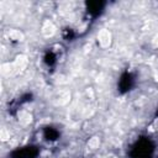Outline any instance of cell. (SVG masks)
<instances>
[{"mask_svg": "<svg viewBox=\"0 0 158 158\" xmlns=\"http://www.w3.org/2000/svg\"><path fill=\"white\" fill-rule=\"evenodd\" d=\"M96 40H98V43L101 48H106L111 44V41H112V36L111 33L106 30V28H102L98 32L96 35Z\"/></svg>", "mask_w": 158, "mask_h": 158, "instance_id": "6da1fadb", "label": "cell"}, {"mask_svg": "<svg viewBox=\"0 0 158 158\" xmlns=\"http://www.w3.org/2000/svg\"><path fill=\"white\" fill-rule=\"evenodd\" d=\"M9 37H10L11 41H17V42H21V41L23 40V35H22V32H20L19 30H10Z\"/></svg>", "mask_w": 158, "mask_h": 158, "instance_id": "7a4b0ae2", "label": "cell"}, {"mask_svg": "<svg viewBox=\"0 0 158 158\" xmlns=\"http://www.w3.org/2000/svg\"><path fill=\"white\" fill-rule=\"evenodd\" d=\"M99 144H100V139H99L98 137H91V138L89 139V142H88V147H89L90 149H96V148H99Z\"/></svg>", "mask_w": 158, "mask_h": 158, "instance_id": "3957f363", "label": "cell"}, {"mask_svg": "<svg viewBox=\"0 0 158 158\" xmlns=\"http://www.w3.org/2000/svg\"><path fill=\"white\" fill-rule=\"evenodd\" d=\"M154 126H156V130H158V117H157L156 121H154Z\"/></svg>", "mask_w": 158, "mask_h": 158, "instance_id": "277c9868", "label": "cell"}]
</instances>
